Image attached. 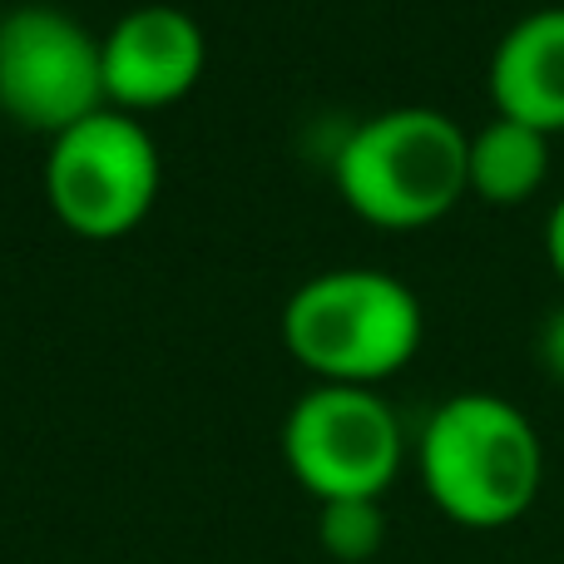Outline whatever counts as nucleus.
Listing matches in <instances>:
<instances>
[{
    "mask_svg": "<svg viewBox=\"0 0 564 564\" xmlns=\"http://www.w3.org/2000/svg\"><path fill=\"white\" fill-rule=\"evenodd\" d=\"M416 470L431 506L460 530H506L540 500L545 446L516 401L460 391L426 416Z\"/></svg>",
    "mask_w": 564,
    "mask_h": 564,
    "instance_id": "obj_1",
    "label": "nucleus"
},
{
    "mask_svg": "<svg viewBox=\"0 0 564 564\" xmlns=\"http://www.w3.org/2000/svg\"><path fill=\"white\" fill-rule=\"evenodd\" d=\"M317 545L337 564H367L387 545L381 500H327L317 506Z\"/></svg>",
    "mask_w": 564,
    "mask_h": 564,
    "instance_id": "obj_10",
    "label": "nucleus"
},
{
    "mask_svg": "<svg viewBox=\"0 0 564 564\" xmlns=\"http://www.w3.org/2000/svg\"><path fill=\"white\" fill-rule=\"evenodd\" d=\"M208 65L204 25L178 6H139L99 40L109 109L144 115L184 99Z\"/></svg>",
    "mask_w": 564,
    "mask_h": 564,
    "instance_id": "obj_7",
    "label": "nucleus"
},
{
    "mask_svg": "<svg viewBox=\"0 0 564 564\" xmlns=\"http://www.w3.org/2000/svg\"><path fill=\"white\" fill-rule=\"evenodd\" d=\"M486 85L500 119L530 124L540 134L564 129V6L530 10L500 35Z\"/></svg>",
    "mask_w": 564,
    "mask_h": 564,
    "instance_id": "obj_8",
    "label": "nucleus"
},
{
    "mask_svg": "<svg viewBox=\"0 0 564 564\" xmlns=\"http://www.w3.org/2000/svg\"><path fill=\"white\" fill-rule=\"evenodd\" d=\"M159 144L134 115L99 109L50 139L45 194L75 238L109 243L134 234L159 198Z\"/></svg>",
    "mask_w": 564,
    "mask_h": 564,
    "instance_id": "obj_4",
    "label": "nucleus"
},
{
    "mask_svg": "<svg viewBox=\"0 0 564 564\" xmlns=\"http://www.w3.org/2000/svg\"><path fill=\"white\" fill-rule=\"evenodd\" d=\"M466 174H470V194L486 198V204L496 208L525 204L550 178V134L496 115L480 134H470Z\"/></svg>",
    "mask_w": 564,
    "mask_h": 564,
    "instance_id": "obj_9",
    "label": "nucleus"
},
{
    "mask_svg": "<svg viewBox=\"0 0 564 564\" xmlns=\"http://www.w3.org/2000/svg\"><path fill=\"white\" fill-rule=\"evenodd\" d=\"M421 297L377 268H327L282 307L288 351L327 387H377L421 351Z\"/></svg>",
    "mask_w": 564,
    "mask_h": 564,
    "instance_id": "obj_3",
    "label": "nucleus"
},
{
    "mask_svg": "<svg viewBox=\"0 0 564 564\" xmlns=\"http://www.w3.org/2000/svg\"><path fill=\"white\" fill-rule=\"evenodd\" d=\"M545 258H550V268H555V278L564 282V194L555 198V208H550V218H545Z\"/></svg>",
    "mask_w": 564,
    "mask_h": 564,
    "instance_id": "obj_12",
    "label": "nucleus"
},
{
    "mask_svg": "<svg viewBox=\"0 0 564 564\" xmlns=\"http://www.w3.org/2000/svg\"><path fill=\"white\" fill-rule=\"evenodd\" d=\"M282 460L317 506L381 500L401 476L406 436L387 397L371 387H312L282 421Z\"/></svg>",
    "mask_w": 564,
    "mask_h": 564,
    "instance_id": "obj_5",
    "label": "nucleus"
},
{
    "mask_svg": "<svg viewBox=\"0 0 564 564\" xmlns=\"http://www.w3.org/2000/svg\"><path fill=\"white\" fill-rule=\"evenodd\" d=\"M109 109L99 40L55 6L0 15V115L35 134H65Z\"/></svg>",
    "mask_w": 564,
    "mask_h": 564,
    "instance_id": "obj_6",
    "label": "nucleus"
},
{
    "mask_svg": "<svg viewBox=\"0 0 564 564\" xmlns=\"http://www.w3.org/2000/svg\"><path fill=\"white\" fill-rule=\"evenodd\" d=\"M470 134L431 105H401L361 119L332 154L341 204L371 228L411 234L446 218L470 194Z\"/></svg>",
    "mask_w": 564,
    "mask_h": 564,
    "instance_id": "obj_2",
    "label": "nucleus"
},
{
    "mask_svg": "<svg viewBox=\"0 0 564 564\" xmlns=\"http://www.w3.org/2000/svg\"><path fill=\"white\" fill-rule=\"evenodd\" d=\"M535 357H540V367H545V377L564 387V302L545 317V327H540V347H535Z\"/></svg>",
    "mask_w": 564,
    "mask_h": 564,
    "instance_id": "obj_11",
    "label": "nucleus"
}]
</instances>
